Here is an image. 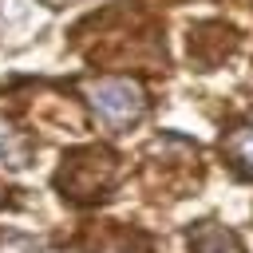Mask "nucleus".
<instances>
[{"label":"nucleus","instance_id":"f257e3e1","mask_svg":"<svg viewBox=\"0 0 253 253\" xmlns=\"http://www.w3.org/2000/svg\"><path fill=\"white\" fill-rule=\"evenodd\" d=\"M91 107L111 130H126L130 123L142 119L146 95H142V87L134 79H99L91 87Z\"/></svg>","mask_w":253,"mask_h":253},{"label":"nucleus","instance_id":"f03ea898","mask_svg":"<svg viewBox=\"0 0 253 253\" xmlns=\"http://www.w3.org/2000/svg\"><path fill=\"white\" fill-rule=\"evenodd\" d=\"M190 249H194V253H241V241H237V233H229L225 225L206 221V225H198V229L190 233Z\"/></svg>","mask_w":253,"mask_h":253},{"label":"nucleus","instance_id":"7ed1b4c3","mask_svg":"<svg viewBox=\"0 0 253 253\" xmlns=\"http://www.w3.org/2000/svg\"><path fill=\"white\" fill-rule=\"evenodd\" d=\"M225 154L237 162V170H241V174H253V126L233 130V134L225 138Z\"/></svg>","mask_w":253,"mask_h":253},{"label":"nucleus","instance_id":"20e7f679","mask_svg":"<svg viewBox=\"0 0 253 253\" xmlns=\"http://www.w3.org/2000/svg\"><path fill=\"white\" fill-rule=\"evenodd\" d=\"M0 253H40V241L16 229H0Z\"/></svg>","mask_w":253,"mask_h":253},{"label":"nucleus","instance_id":"39448f33","mask_svg":"<svg viewBox=\"0 0 253 253\" xmlns=\"http://www.w3.org/2000/svg\"><path fill=\"white\" fill-rule=\"evenodd\" d=\"M47 8H63V4H71V0H43Z\"/></svg>","mask_w":253,"mask_h":253}]
</instances>
